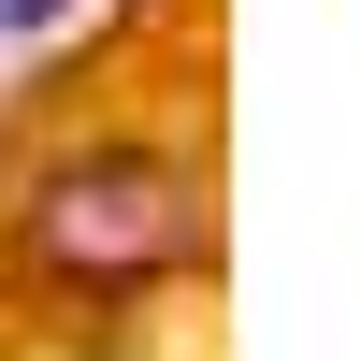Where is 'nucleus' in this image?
Instances as JSON below:
<instances>
[{
    "label": "nucleus",
    "mask_w": 361,
    "mask_h": 361,
    "mask_svg": "<svg viewBox=\"0 0 361 361\" xmlns=\"http://www.w3.org/2000/svg\"><path fill=\"white\" fill-rule=\"evenodd\" d=\"M202 260V188L159 145H87L15 202V289L29 304H145Z\"/></svg>",
    "instance_id": "f257e3e1"
},
{
    "label": "nucleus",
    "mask_w": 361,
    "mask_h": 361,
    "mask_svg": "<svg viewBox=\"0 0 361 361\" xmlns=\"http://www.w3.org/2000/svg\"><path fill=\"white\" fill-rule=\"evenodd\" d=\"M73 0H0V44H29V29H58Z\"/></svg>",
    "instance_id": "f03ea898"
}]
</instances>
